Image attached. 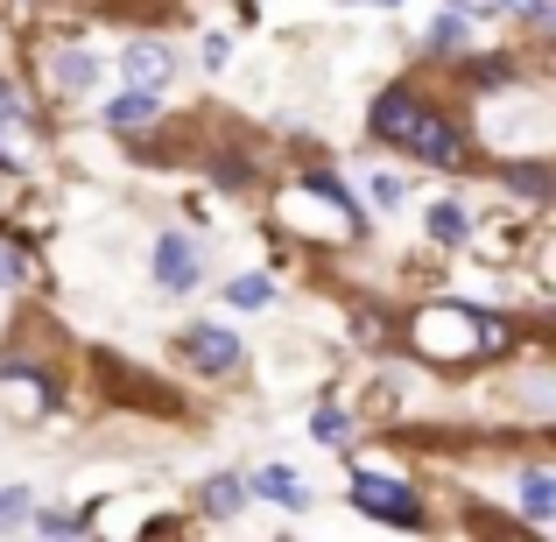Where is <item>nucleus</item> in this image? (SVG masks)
Returning a JSON list of instances; mask_svg holds the SVG:
<instances>
[{
  "label": "nucleus",
  "mask_w": 556,
  "mask_h": 542,
  "mask_svg": "<svg viewBox=\"0 0 556 542\" xmlns=\"http://www.w3.org/2000/svg\"><path fill=\"white\" fill-rule=\"evenodd\" d=\"M367 127H374V141L408 149L416 163H437V169H458V163H465V127L451 121L444 106H430L416 85H388V92L374 99Z\"/></svg>",
  "instance_id": "1"
},
{
  "label": "nucleus",
  "mask_w": 556,
  "mask_h": 542,
  "mask_svg": "<svg viewBox=\"0 0 556 542\" xmlns=\"http://www.w3.org/2000/svg\"><path fill=\"white\" fill-rule=\"evenodd\" d=\"M416 345L437 360H472V353H493L501 331H486V317L472 311H422L416 317Z\"/></svg>",
  "instance_id": "2"
},
{
  "label": "nucleus",
  "mask_w": 556,
  "mask_h": 542,
  "mask_svg": "<svg viewBox=\"0 0 556 542\" xmlns=\"http://www.w3.org/2000/svg\"><path fill=\"white\" fill-rule=\"evenodd\" d=\"M353 507L374 521H394V529H422V501L402 487V479H380V472H359L353 479Z\"/></svg>",
  "instance_id": "3"
},
{
  "label": "nucleus",
  "mask_w": 556,
  "mask_h": 542,
  "mask_svg": "<svg viewBox=\"0 0 556 542\" xmlns=\"http://www.w3.org/2000/svg\"><path fill=\"white\" fill-rule=\"evenodd\" d=\"M149 261H155V289H163V297H190V289L204 282V254H198L190 232H163Z\"/></svg>",
  "instance_id": "4"
},
{
  "label": "nucleus",
  "mask_w": 556,
  "mask_h": 542,
  "mask_svg": "<svg viewBox=\"0 0 556 542\" xmlns=\"http://www.w3.org/2000/svg\"><path fill=\"white\" fill-rule=\"evenodd\" d=\"M177 353L198 366V374H232V366H240V331H226V325H190L184 339H177Z\"/></svg>",
  "instance_id": "5"
},
{
  "label": "nucleus",
  "mask_w": 556,
  "mask_h": 542,
  "mask_svg": "<svg viewBox=\"0 0 556 542\" xmlns=\"http://www.w3.org/2000/svg\"><path fill=\"white\" fill-rule=\"evenodd\" d=\"M254 493H261V501H275V507H289V515H303V507L317 501L311 479L289 472V465H261V472H254Z\"/></svg>",
  "instance_id": "6"
},
{
  "label": "nucleus",
  "mask_w": 556,
  "mask_h": 542,
  "mask_svg": "<svg viewBox=\"0 0 556 542\" xmlns=\"http://www.w3.org/2000/svg\"><path fill=\"white\" fill-rule=\"evenodd\" d=\"M127 78L155 92V85H169V78H177V56H169L163 42H135V50H127Z\"/></svg>",
  "instance_id": "7"
},
{
  "label": "nucleus",
  "mask_w": 556,
  "mask_h": 542,
  "mask_svg": "<svg viewBox=\"0 0 556 542\" xmlns=\"http://www.w3.org/2000/svg\"><path fill=\"white\" fill-rule=\"evenodd\" d=\"M99 113H106V127H141V121H155V92L149 85H127V92L106 99Z\"/></svg>",
  "instance_id": "8"
},
{
  "label": "nucleus",
  "mask_w": 556,
  "mask_h": 542,
  "mask_svg": "<svg viewBox=\"0 0 556 542\" xmlns=\"http://www.w3.org/2000/svg\"><path fill=\"white\" fill-rule=\"evenodd\" d=\"M501 184L515 190V198H535V204H543L549 190H556V177H549L543 163H501Z\"/></svg>",
  "instance_id": "9"
},
{
  "label": "nucleus",
  "mask_w": 556,
  "mask_h": 542,
  "mask_svg": "<svg viewBox=\"0 0 556 542\" xmlns=\"http://www.w3.org/2000/svg\"><path fill=\"white\" fill-rule=\"evenodd\" d=\"M430 240H444V247H465V240H472V218H465V204H444V198L430 204Z\"/></svg>",
  "instance_id": "10"
},
{
  "label": "nucleus",
  "mask_w": 556,
  "mask_h": 542,
  "mask_svg": "<svg viewBox=\"0 0 556 542\" xmlns=\"http://www.w3.org/2000/svg\"><path fill=\"white\" fill-rule=\"evenodd\" d=\"M240 507H247V487H240V479H232V472H218L212 487H204V515H212V521L240 515Z\"/></svg>",
  "instance_id": "11"
},
{
  "label": "nucleus",
  "mask_w": 556,
  "mask_h": 542,
  "mask_svg": "<svg viewBox=\"0 0 556 542\" xmlns=\"http://www.w3.org/2000/svg\"><path fill=\"white\" fill-rule=\"evenodd\" d=\"M521 507H529V521H549L556 515V479L529 472V479H521Z\"/></svg>",
  "instance_id": "12"
},
{
  "label": "nucleus",
  "mask_w": 556,
  "mask_h": 542,
  "mask_svg": "<svg viewBox=\"0 0 556 542\" xmlns=\"http://www.w3.org/2000/svg\"><path fill=\"white\" fill-rule=\"evenodd\" d=\"M28 515H36V493L28 487H0V529H22Z\"/></svg>",
  "instance_id": "13"
},
{
  "label": "nucleus",
  "mask_w": 556,
  "mask_h": 542,
  "mask_svg": "<svg viewBox=\"0 0 556 542\" xmlns=\"http://www.w3.org/2000/svg\"><path fill=\"white\" fill-rule=\"evenodd\" d=\"M56 85L85 92V85H92V56H85V50H56Z\"/></svg>",
  "instance_id": "14"
},
{
  "label": "nucleus",
  "mask_w": 556,
  "mask_h": 542,
  "mask_svg": "<svg viewBox=\"0 0 556 542\" xmlns=\"http://www.w3.org/2000/svg\"><path fill=\"white\" fill-rule=\"evenodd\" d=\"M226 297H232V303H240V311H261V303H268V297H275V282H268V275H240V282H232V289H226Z\"/></svg>",
  "instance_id": "15"
},
{
  "label": "nucleus",
  "mask_w": 556,
  "mask_h": 542,
  "mask_svg": "<svg viewBox=\"0 0 556 542\" xmlns=\"http://www.w3.org/2000/svg\"><path fill=\"white\" fill-rule=\"evenodd\" d=\"M212 184H226V190H247V184H254L247 155H212Z\"/></svg>",
  "instance_id": "16"
},
{
  "label": "nucleus",
  "mask_w": 556,
  "mask_h": 542,
  "mask_svg": "<svg viewBox=\"0 0 556 542\" xmlns=\"http://www.w3.org/2000/svg\"><path fill=\"white\" fill-rule=\"evenodd\" d=\"M303 190H317V198H331V204H339L345 218H359V212H353V198H345V184L331 177V169H311V177H303Z\"/></svg>",
  "instance_id": "17"
},
{
  "label": "nucleus",
  "mask_w": 556,
  "mask_h": 542,
  "mask_svg": "<svg viewBox=\"0 0 556 542\" xmlns=\"http://www.w3.org/2000/svg\"><path fill=\"white\" fill-rule=\"evenodd\" d=\"M465 36H472V28H465V14H437V22H430V42H437V50H465Z\"/></svg>",
  "instance_id": "18"
},
{
  "label": "nucleus",
  "mask_w": 556,
  "mask_h": 542,
  "mask_svg": "<svg viewBox=\"0 0 556 542\" xmlns=\"http://www.w3.org/2000/svg\"><path fill=\"white\" fill-rule=\"evenodd\" d=\"M345 430H353V423H345V408H317V416H311V437H317V444H345Z\"/></svg>",
  "instance_id": "19"
},
{
  "label": "nucleus",
  "mask_w": 556,
  "mask_h": 542,
  "mask_svg": "<svg viewBox=\"0 0 556 542\" xmlns=\"http://www.w3.org/2000/svg\"><path fill=\"white\" fill-rule=\"evenodd\" d=\"M472 78H479V85H507V78H515V64H507V56H479Z\"/></svg>",
  "instance_id": "20"
},
{
  "label": "nucleus",
  "mask_w": 556,
  "mask_h": 542,
  "mask_svg": "<svg viewBox=\"0 0 556 542\" xmlns=\"http://www.w3.org/2000/svg\"><path fill=\"white\" fill-rule=\"evenodd\" d=\"M501 8H515V14H529V22H556V0H501Z\"/></svg>",
  "instance_id": "21"
},
{
  "label": "nucleus",
  "mask_w": 556,
  "mask_h": 542,
  "mask_svg": "<svg viewBox=\"0 0 556 542\" xmlns=\"http://www.w3.org/2000/svg\"><path fill=\"white\" fill-rule=\"evenodd\" d=\"M374 204H380V212H394V204H402V177H374Z\"/></svg>",
  "instance_id": "22"
},
{
  "label": "nucleus",
  "mask_w": 556,
  "mask_h": 542,
  "mask_svg": "<svg viewBox=\"0 0 556 542\" xmlns=\"http://www.w3.org/2000/svg\"><path fill=\"white\" fill-rule=\"evenodd\" d=\"M22 282V254H14V247H0V289H14Z\"/></svg>",
  "instance_id": "23"
},
{
  "label": "nucleus",
  "mask_w": 556,
  "mask_h": 542,
  "mask_svg": "<svg viewBox=\"0 0 556 542\" xmlns=\"http://www.w3.org/2000/svg\"><path fill=\"white\" fill-rule=\"evenodd\" d=\"M388 8H394V0H388Z\"/></svg>",
  "instance_id": "24"
}]
</instances>
